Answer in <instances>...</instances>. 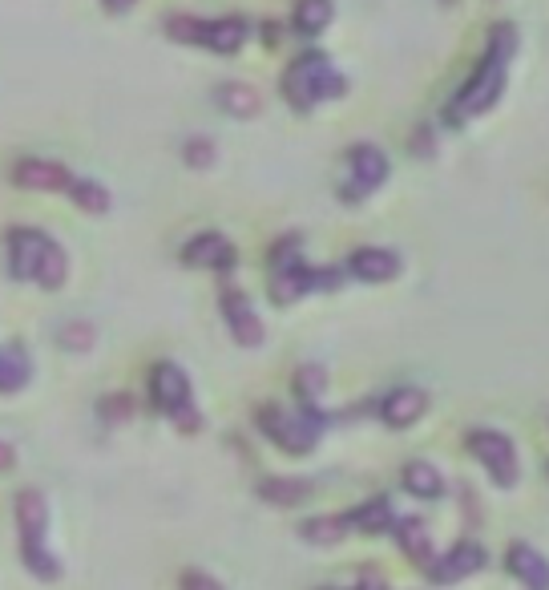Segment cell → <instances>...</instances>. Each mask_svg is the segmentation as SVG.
Here are the masks:
<instances>
[{
    "mask_svg": "<svg viewBox=\"0 0 549 590\" xmlns=\"http://www.w3.org/2000/svg\"><path fill=\"white\" fill-rule=\"evenodd\" d=\"M513 53H517V29L513 25H493V33H489V57L473 69V77L457 89V97H453L449 110H445V118L453 126L485 114L497 102L501 89H505V73H509V57Z\"/></svg>",
    "mask_w": 549,
    "mask_h": 590,
    "instance_id": "6da1fadb",
    "label": "cell"
},
{
    "mask_svg": "<svg viewBox=\"0 0 549 590\" xmlns=\"http://www.w3.org/2000/svg\"><path fill=\"white\" fill-rule=\"evenodd\" d=\"M17 526H21V554H25V566L53 582L61 574V562L53 558V550L45 546V530H49V506L37 489H21L17 494Z\"/></svg>",
    "mask_w": 549,
    "mask_h": 590,
    "instance_id": "7a4b0ae2",
    "label": "cell"
},
{
    "mask_svg": "<svg viewBox=\"0 0 549 590\" xmlns=\"http://www.w3.org/2000/svg\"><path fill=\"white\" fill-rule=\"evenodd\" d=\"M283 93L295 110H311L319 97H340L344 93V77L327 65V57L307 53L299 57L287 73H283Z\"/></svg>",
    "mask_w": 549,
    "mask_h": 590,
    "instance_id": "3957f363",
    "label": "cell"
},
{
    "mask_svg": "<svg viewBox=\"0 0 549 590\" xmlns=\"http://www.w3.org/2000/svg\"><path fill=\"white\" fill-rule=\"evenodd\" d=\"M259 425H263V433L279 445V449H287V453H311L315 449V437H319V429H323V421L311 413V409H303V413H279V409H259Z\"/></svg>",
    "mask_w": 549,
    "mask_h": 590,
    "instance_id": "277c9868",
    "label": "cell"
},
{
    "mask_svg": "<svg viewBox=\"0 0 549 590\" xmlns=\"http://www.w3.org/2000/svg\"><path fill=\"white\" fill-rule=\"evenodd\" d=\"M469 449H473V457L489 469V477L501 489H509L517 481V449H513V441L505 433H497V429H473L469 433Z\"/></svg>",
    "mask_w": 549,
    "mask_h": 590,
    "instance_id": "5b68a950",
    "label": "cell"
},
{
    "mask_svg": "<svg viewBox=\"0 0 549 590\" xmlns=\"http://www.w3.org/2000/svg\"><path fill=\"white\" fill-rule=\"evenodd\" d=\"M348 166H352V178H348V186H344V199H364V194H372V190L388 178V158H384V150L372 146V142L352 146Z\"/></svg>",
    "mask_w": 549,
    "mask_h": 590,
    "instance_id": "8992f818",
    "label": "cell"
},
{
    "mask_svg": "<svg viewBox=\"0 0 549 590\" xmlns=\"http://www.w3.org/2000/svg\"><path fill=\"white\" fill-rule=\"evenodd\" d=\"M223 316H227V328H231V336L243 344V348H259L263 344V320L255 316V308H251V300L239 291V287H223Z\"/></svg>",
    "mask_w": 549,
    "mask_h": 590,
    "instance_id": "52a82bcc",
    "label": "cell"
},
{
    "mask_svg": "<svg viewBox=\"0 0 549 590\" xmlns=\"http://www.w3.org/2000/svg\"><path fill=\"white\" fill-rule=\"evenodd\" d=\"M150 392H154V405L162 409V413H178V409H186L190 405V380H186V372L178 368V364H154V372H150Z\"/></svg>",
    "mask_w": 549,
    "mask_h": 590,
    "instance_id": "ba28073f",
    "label": "cell"
},
{
    "mask_svg": "<svg viewBox=\"0 0 549 590\" xmlns=\"http://www.w3.org/2000/svg\"><path fill=\"white\" fill-rule=\"evenodd\" d=\"M424 413H428V392H424V388H412V384L392 388L388 397L380 401V417H384V425H392V429H408V425H416Z\"/></svg>",
    "mask_w": 549,
    "mask_h": 590,
    "instance_id": "9c48e42d",
    "label": "cell"
},
{
    "mask_svg": "<svg viewBox=\"0 0 549 590\" xmlns=\"http://www.w3.org/2000/svg\"><path fill=\"white\" fill-rule=\"evenodd\" d=\"M13 182L21 190H45V194H53V190H69L73 186V174L61 162H49V158H25V162H17Z\"/></svg>",
    "mask_w": 549,
    "mask_h": 590,
    "instance_id": "30bf717a",
    "label": "cell"
},
{
    "mask_svg": "<svg viewBox=\"0 0 549 590\" xmlns=\"http://www.w3.org/2000/svg\"><path fill=\"white\" fill-rule=\"evenodd\" d=\"M49 243H53V239H49L45 231H13V235H9V263H13V275H17V279H37Z\"/></svg>",
    "mask_w": 549,
    "mask_h": 590,
    "instance_id": "8fae6325",
    "label": "cell"
},
{
    "mask_svg": "<svg viewBox=\"0 0 549 590\" xmlns=\"http://www.w3.org/2000/svg\"><path fill=\"white\" fill-rule=\"evenodd\" d=\"M481 566H485V546H477V542H461V546H453L445 558H436L428 574H432V582L449 586V582H461V578L477 574Z\"/></svg>",
    "mask_w": 549,
    "mask_h": 590,
    "instance_id": "7c38bea8",
    "label": "cell"
},
{
    "mask_svg": "<svg viewBox=\"0 0 549 590\" xmlns=\"http://www.w3.org/2000/svg\"><path fill=\"white\" fill-rule=\"evenodd\" d=\"M182 263L186 267H231L235 263V247H231V239L210 231V235H198V239H190L182 247Z\"/></svg>",
    "mask_w": 549,
    "mask_h": 590,
    "instance_id": "4fadbf2b",
    "label": "cell"
},
{
    "mask_svg": "<svg viewBox=\"0 0 549 590\" xmlns=\"http://www.w3.org/2000/svg\"><path fill=\"white\" fill-rule=\"evenodd\" d=\"M348 271L356 279H364V283H384V279H392L400 271V259L392 251H384V247H360V251H352Z\"/></svg>",
    "mask_w": 549,
    "mask_h": 590,
    "instance_id": "5bb4252c",
    "label": "cell"
},
{
    "mask_svg": "<svg viewBox=\"0 0 549 590\" xmlns=\"http://www.w3.org/2000/svg\"><path fill=\"white\" fill-rule=\"evenodd\" d=\"M509 574L525 582V590H549V562L525 546V542H513L509 546Z\"/></svg>",
    "mask_w": 549,
    "mask_h": 590,
    "instance_id": "9a60e30c",
    "label": "cell"
},
{
    "mask_svg": "<svg viewBox=\"0 0 549 590\" xmlns=\"http://www.w3.org/2000/svg\"><path fill=\"white\" fill-rule=\"evenodd\" d=\"M396 538H400V546H404V554H408L412 562H420L424 570H432L436 554H432L428 526H424L420 518H400V522H396Z\"/></svg>",
    "mask_w": 549,
    "mask_h": 590,
    "instance_id": "2e32d148",
    "label": "cell"
},
{
    "mask_svg": "<svg viewBox=\"0 0 549 590\" xmlns=\"http://www.w3.org/2000/svg\"><path fill=\"white\" fill-rule=\"evenodd\" d=\"M404 489L412 498H424V502H436L445 494V477L436 473V465L428 461H408L404 465Z\"/></svg>",
    "mask_w": 549,
    "mask_h": 590,
    "instance_id": "e0dca14e",
    "label": "cell"
},
{
    "mask_svg": "<svg viewBox=\"0 0 549 590\" xmlns=\"http://www.w3.org/2000/svg\"><path fill=\"white\" fill-rule=\"evenodd\" d=\"M303 291H311V271H307L303 263H295V267H275V275H271V300H275L279 308L295 304Z\"/></svg>",
    "mask_w": 549,
    "mask_h": 590,
    "instance_id": "ac0fdd59",
    "label": "cell"
},
{
    "mask_svg": "<svg viewBox=\"0 0 549 590\" xmlns=\"http://www.w3.org/2000/svg\"><path fill=\"white\" fill-rule=\"evenodd\" d=\"M307 494H311V481H303V477H267V481H259V498L271 502V506H299V502H307Z\"/></svg>",
    "mask_w": 549,
    "mask_h": 590,
    "instance_id": "d6986e66",
    "label": "cell"
},
{
    "mask_svg": "<svg viewBox=\"0 0 549 590\" xmlns=\"http://www.w3.org/2000/svg\"><path fill=\"white\" fill-rule=\"evenodd\" d=\"M218 106H223L227 114H235V118H255L259 106H263V97L247 81H227V85H218Z\"/></svg>",
    "mask_w": 549,
    "mask_h": 590,
    "instance_id": "ffe728a7",
    "label": "cell"
},
{
    "mask_svg": "<svg viewBox=\"0 0 549 590\" xmlns=\"http://www.w3.org/2000/svg\"><path fill=\"white\" fill-rule=\"evenodd\" d=\"M348 522H352L356 530H364V534H384L388 526H396V510H392L388 498H372V502H364L356 514H348Z\"/></svg>",
    "mask_w": 549,
    "mask_h": 590,
    "instance_id": "44dd1931",
    "label": "cell"
},
{
    "mask_svg": "<svg viewBox=\"0 0 549 590\" xmlns=\"http://www.w3.org/2000/svg\"><path fill=\"white\" fill-rule=\"evenodd\" d=\"M348 530H352L348 518H307V522L299 526L303 542H311V546H336V542L348 538Z\"/></svg>",
    "mask_w": 549,
    "mask_h": 590,
    "instance_id": "7402d4cb",
    "label": "cell"
},
{
    "mask_svg": "<svg viewBox=\"0 0 549 590\" xmlns=\"http://www.w3.org/2000/svg\"><path fill=\"white\" fill-rule=\"evenodd\" d=\"M243 41H247V25L243 21H210L206 25V49H214V53H239L243 49Z\"/></svg>",
    "mask_w": 549,
    "mask_h": 590,
    "instance_id": "603a6c76",
    "label": "cell"
},
{
    "mask_svg": "<svg viewBox=\"0 0 549 590\" xmlns=\"http://www.w3.org/2000/svg\"><path fill=\"white\" fill-rule=\"evenodd\" d=\"M332 0H299L295 5V29L303 33V37H315V33H323L327 25H332Z\"/></svg>",
    "mask_w": 549,
    "mask_h": 590,
    "instance_id": "cb8c5ba5",
    "label": "cell"
},
{
    "mask_svg": "<svg viewBox=\"0 0 549 590\" xmlns=\"http://www.w3.org/2000/svg\"><path fill=\"white\" fill-rule=\"evenodd\" d=\"M29 384V360L21 348H0V392H17Z\"/></svg>",
    "mask_w": 549,
    "mask_h": 590,
    "instance_id": "d4e9b609",
    "label": "cell"
},
{
    "mask_svg": "<svg viewBox=\"0 0 549 590\" xmlns=\"http://www.w3.org/2000/svg\"><path fill=\"white\" fill-rule=\"evenodd\" d=\"M69 199H73L81 211H89V215H105V211H109V190H105L101 182H93V178H73Z\"/></svg>",
    "mask_w": 549,
    "mask_h": 590,
    "instance_id": "484cf974",
    "label": "cell"
},
{
    "mask_svg": "<svg viewBox=\"0 0 549 590\" xmlns=\"http://www.w3.org/2000/svg\"><path fill=\"white\" fill-rule=\"evenodd\" d=\"M65 275H69V259H65V251L57 243H49L45 259H41V271H37V283L49 287V291H57L65 283Z\"/></svg>",
    "mask_w": 549,
    "mask_h": 590,
    "instance_id": "4316f807",
    "label": "cell"
},
{
    "mask_svg": "<svg viewBox=\"0 0 549 590\" xmlns=\"http://www.w3.org/2000/svg\"><path fill=\"white\" fill-rule=\"evenodd\" d=\"M206 25H210V21L170 17V21H166V33H170L174 41H186V45H206Z\"/></svg>",
    "mask_w": 549,
    "mask_h": 590,
    "instance_id": "83f0119b",
    "label": "cell"
},
{
    "mask_svg": "<svg viewBox=\"0 0 549 590\" xmlns=\"http://www.w3.org/2000/svg\"><path fill=\"white\" fill-rule=\"evenodd\" d=\"M93 340H97V332H93L89 320H69V324L61 328V344H65L69 352H89Z\"/></svg>",
    "mask_w": 549,
    "mask_h": 590,
    "instance_id": "f1b7e54d",
    "label": "cell"
},
{
    "mask_svg": "<svg viewBox=\"0 0 549 590\" xmlns=\"http://www.w3.org/2000/svg\"><path fill=\"white\" fill-rule=\"evenodd\" d=\"M101 417H105L109 425L130 421V417H134V397H130V392H114V397H105V401H101Z\"/></svg>",
    "mask_w": 549,
    "mask_h": 590,
    "instance_id": "f546056e",
    "label": "cell"
},
{
    "mask_svg": "<svg viewBox=\"0 0 549 590\" xmlns=\"http://www.w3.org/2000/svg\"><path fill=\"white\" fill-rule=\"evenodd\" d=\"M295 380H299V397H303L307 405H311V401L319 397V392L327 388V376H323V368H319V364H303Z\"/></svg>",
    "mask_w": 549,
    "mask_h": 590,
    "instance_id": "4dcf8cb0",
    "label": "cell"
},
{
    "mask_svg": "<svg viewBox=\"0 0 549 590\" xmlns=\"http://www.w3.org/2000/svg\"><path fill=\"white\" fill-rule=\"evenodd\" d=\"M182 158H186L190 166L206 170V166L214 162V142H206V138H190V142L182 146Z\"/></svg>",
    "mask_w": 549,
    "mask_h": 590,
    "instance_id": "1f68e13d",
    "label": "cell"
},
{
    "mask_svg": "<svg viewBox=\"0 0 549 590\" xmlns=\"http://www.w3.org/2000/svg\"><path fill=\"white\" fill-rule=\"evenodd\" d=\"M178 586H182V590H227L223 582H218V578H210L206 570H182Z\"/></svg>",
    "mask_w": 549,
    "mask_h": 590,
    "instance_id": "d6a6232c",
    "label": "cell"
},
{
    "mask_svg": "<svg viewBox=\"0 0 549 590\" xmlns=\"http://www.w3.org/2000/svg\"><path fill=\"white\" fill-rule=\"evenodd\" d=\"M174 425H178L182 433H198V429H202V413H198L194 405H186V409L174 413Z\"/></svg>",
    "mask_w": 549,
    "mask_h": 590,
    "instance_id": "836d02e7",
    "label": "cell"
},
{
    "mask_svg": "<svg viewBox=\"0 0 549 590\" xmlns=\"http://www.w3.org/2000/svg\"><path fill=\"white\" fill-rule=\"evenodd\" d=\"M13 461H17L13 445H9V441H0V473H5V469H13Z\"/></svg>",
    "mask_w": 549,
    "mask_h": 590,
    "instance_id": "e575fe53",
    "label": "cell"
},
{
    "mask_svg": "<svg viewBox=\"0 0 549 590\" xmlns=\"http://www.w3.org/2000/svg\"><path fill=\"white\" fill-rule=\"evenodd\" d=\"M134 0H105V9H114V13H122V9H130Z\"/></svg>",
    "mask_w": 549,
    "mask_h": 590,
    "instance_id": "d590c367",
    "label": "cell"
},
{
    "mask_svg": "<svg viewBox=\"0 0 549 590\" xmlns=\"http://www.w3.org/2000/svg\"><path fill=\"white\" fill-rule=\"evenodd\" d=\"M356 590H388V586H380V582H376V578H364V582H360V586H356Z\"/></svg>",
    "mask_w": 549,
    "mask_h": 590,
    "instance_id": "8d00e7d4",
    "label": "cell"
}]
</instances>
